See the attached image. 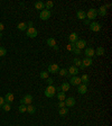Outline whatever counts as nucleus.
Segmentation results:
<instances>
[{
  "instance_id": "nucleus-20",
  "label": "nucleus",
  "mask_w": 112,
  "mask_h": 126,
  "mask_svg": "<svg viewBox=\"0 0 112 126\" xmlns=\"http://www.w3.org/2000/svg\"><path fill=\"white\" fill-rule=\"evenodd\" d=\"M46 43H47V45L49 46V47H55V46H56V39H55L54 37H49Z\"/></svg>"
},
{
  "instance_id": "nucleus-29",
  "label": "nucleus",
  "mask_w": 112,
  "mask_h": 126,
  "mask_svg": "<svg viewBox=\"0 0 112 126\" xmlns=\"http://www.w3.org/2000/svg\"><path fill=\"white\" fill-rule=\"evenodd\" d=\"M58 74L61 75V77H67V75H68V73H67L66 69H61V70L58 71Z\"/></svg>"
},
{
  "instance_id": "nucleus-34",
  "label": "nucleus",
  "mask_w": 112,
  "mask_h": 126,
  "mask_svg": "<svg viewBox=\"0 0 112 126\" xmlns=\"http://www.w3.org/2000/svg\"><path fill=\"white\" fill-rule=\"evenodd\" d=\"M7 54V50L5 47H0V56H5Z\"/></svg>"
},
{
  "instance_id": "nucleus-30",
  "label": "nucleus",
  "mask_w": 112,
  "mask_h": 126,
  "mask_svg": "<svg viewBox=\"0 0 112 126\" xmlns=\"http://www.w3.org/2000/svg\"><path fill=\"white\" fill-rule=\"evenodd\" d=\"M53 6H54V2H53V1H47V2H45V8H46L47 10L52 9Z\"/></svg>"
},
{
  "instance_id": "nucleus-4",
  "label": "nucleus",
  "mask_w": 112,
  "mask_h": 126,
  "mask_svg": "<svg viewBox=\"0 0 112 126\" xmlns=\"http://www.w3.org/2000/svg\"><path fill=\"white\" fill-rule=\"evenodd\" d=\"M96 15H98V10L95 8H90L86 14V17L89 20H94L96 18Z\"/></svg>"
},
{
  "instance_id": "nucleus-39",
  "label": "nucleus",
  "mask_w": 112,
  "mask_h": 126,
  "mask_svg": "<svg viewBox=\"0 0 112 126\" xmlns=\"http://www.w3.org/2000/svg\"><path fill=\"white\" fill-rule=\"evenodd\" d=\"M5 103H6V101H5V98L0 96V107H2V105H3Z\"/></svg>"
},
{
  "instance_id": "nucleus-36",
  "label": "nucleus",
  "mask_w": 112,
  "mask_h": 126,
  "mask_svg": "<svg viewBox=\"0 0 112 126\" xmlns=\"http://www.w3.org/2000/svg\"><path fill=\"white\" fill-rule=\"evenodd\" d=\"M46 80H47L48 86H53V83H54V79H52V78H47Z\"/></svg>"
},
{
  "instance_id": "nucleus-25",
  "label": "nucleus",
  "mask_w": 112,
  "mask_h": 126,
  "mask_svg": "<svg viewBox=\"0 0 112 126\" xmlns=\"http://www.w3.org/2000/svg\"><path fill=\"white\" fill-rule=\"evenodd\" d=\"M57 98L59 101H64L65 99H66V95H65V92H63V91H58Z\"/></svg>"
},
{
  "instance_id": "nucleus-6",
  "label": "nucleus",
  "mask_w": 112,
  "mask_h": 126,
  "mask_svg": "<svg viewBox=\"0 0 112 126\" xmlns=\"http://www.w3.org/2000/svg\"><path fill=\"white\" fill-rule=\"evenodd\" d=\"M33 96L32 95H26V96H24L22 97V99H20V103L22 104V105H32V103H33Z\"/></svg>"
},
{
  "instance_id": "nucleus-14",
  "label": "nucleus",
  "mask_w": 112,
  "mask_h": 126,
  "mask_svg": "<svg viewBox=\"0 0 112 126\" xmlns=\"http://www.w3.org/2000/svg\"><path fill=\"white\" fill-rule=\"evenodd\" d=\"M92 63H93V61H92V59H91V58H85V59H83V60H82V64H83L84 68L91 67V65H92Z\"/></svg>"
},
{
  "instance_id": "nucleus-40",
  "label": "nucleus",
  "mask_w": 112,
  "mask_h": 126,
  "mask_svg": "<svg viewBox=\"0 0 112 126\" xmlns=\"http://www.w3.org/2000/svg\"><path fill=\"white\" fill-rule=\"evenodd\" d=\"M3 29H5V25H3L2 23H0V33L2 32Z\"/></svg>"
},
{
  "instance_id": "nucleus-19",
  "label": "nucleus",
  "mask_w": 112,
  "mask_h": 126,
  "mask_svg": "<svg viewBox=\"0 0 112 126\" xmlns=\"http://www.w3.org/2000/svg\"><path fill=\"white\" fill-rule=\"evenodd\" d=\"M73 62H74V64H75V65H74V67H76V68H77V67H79V68H80L81 70H84V69H85V68H84V67H83V64H82V61H81L80 59L75 58V59H74V60H73Z\"/></svg>"
},
{
  "instance_id": "nucleus-13",
  "label": "nucleus",
  "mask_w": 112,
  "mask_h": 126,
  "mask_svg": "<svg viewBox=\"0 0 112 126\" xmlns=\"http://www.w3.org/2000/svg\"><path fill=\"white\" fill-rule=\"evenodd\" d=\"M5 101H6L7 104H11L13 101V99H15V97H13V94H11V92H8V94H6V96H5Z\"/></svg>"
},
{
  "instance_id": "nucleus-22",
  "label": "nucleus",
  "mask_w": 112,
  "mask_h": 126,
  "mask_svg": "<svg viewBox=\"0 0 112 126\" xmlns=\"http://www.w3.org/2000/svg\"><path fill=\"white\" fill-rule=\"evenodd\" d=\"M104 54H105V50L103 49L102 46H99V47H96L95 55H99V56H101V55H104Z\"/></svg>"
},
{
  "instance_id": "nucleus-31",
  "label": "nucleus",
  "mask_w": 112,
  "mask_h": 126,
  "mask_svg": "<svg viewBox=\"0 0 112 126\" xmlns=\"http://www.w3.org/2000/svg\"><path fill=\"white\" fill-rule=\"evenodd\" d=\"M2 109L5 110V111H10V109H11V106H10V104H3L2 105Z\"/></svg>"
},
{
  "instance_id": "nucleus-32",
  "label": "nucleus",
  "mask_w": 112,
  "mask_h": 126,
  "mask_svg": "<svg viewBox=\"0 0 112 126\" xmlns=\"http://www.w3.org/2000/svg\"><path fill=\"white\" fill-rule=\"evenodd\" d=\"M18 110H19V113H25L26 110H27V106H26V105H22V104H20V106L18 107Z\"/></svg>"
},
{
  "instance_id": "nucleus-45",
  "label": "nucleus",
  "mask_w": 112,
  "mask_h": 126,
  "mask_svg": "<svg viewBox=\"0 0 112 126\" xmlns=\"http://www.w3.org/2000/svg\"><path fill=\"white\" fill-rule=\"evenodd\" d=\"M33 126H34V125H33Z\"/></svg>"
},
{
  "instance_id": "nucleus-43",
  "label": "nucleus",
  "mask_w": 112,
  "mask_h": 126,
  "mask_svg": "<svg viewBox=\"0 0 112 126\" xmlns=\"http://www.w3.org/2000/svg\"><path fill=\"white\" fill-rule=\"evenodd\" d=\"M53 49H54V50H55V51H58V46H57V45H56V46H55V47H53Z\"/></svg>"
},
{
  "instance_id": "nucleus-10",
  "label": "nucleus",
  "mask_w": 112,
  "mask_h": 126,
  "mask_svg": "<svg viewBox=\"0 0 112 126\" xmlns=\"http://www.w3.org/2000/svg\"><path fill=\"white\" fill-rule=\"evenodd\" d=\"M64 103H65V106L66 107H73V106H75V98L68 97L64 100Z\"/></svg>"
},
{
  "instance_id": "nucleus-23",
  "label": "nucleus",
  "mask_w": 112,
  "mask_h": 126,
  "mask_svg": "<svg viewBox=\"0 0 112 126\" xmlns=\"http://www.w3.org/2000/svg\"><path fill=\"white\" fill-rule=\"evenodd\" d=\"M67 113H68V108H67V107H64V108H59V110H58V114H59V116H62V117L66 116Z\"/></svg>"
},
{
  "instance_id": "nucleus-28",
  "label": "nucleus",
  "mask_w": 112,
  "mask_h": 126,
  "mask_svg": "<svg viewBox=\"0 0 112 126\" xmlns=\"http://www.w3.org/2000/svg\"><path fill=\"white\" fill-rule=\"evenodd\" d=\"M17 28L19 29V30H27V24L26 23H19L18 25H17Z\"/></svg>"
},
{
  "instance_id": "nucleus-17",
  "label": "nucleus",
  "mask_w": 112,
  "mask_h": 126,
  "mask_svg": "<svg viewBox=\"0 0 112 126\" xmlns=\"http://www.w3.org/2000/svg\"><path fill=\"white\" fill-rule=\"evenodd\" d=\"M76 17L81 20L86 19V13H85L84 10H79V11L76 13Z\"/></svg>"
},
{
  "instance_id": "nucleus-37",
  "label": "nucleus",
  "mask_w": 112,
  "mask_h": 126,
  "mask_svg": "<svg viewBox=\"0 0 112 126\" xmlns=\"http://www.w3.org/2000/svg\"><path fill=\"white\" fill-rule=\"evenodd\" d=\"M74 53V54H77V55H80L81 54V50H79V49H76V47H74L73 49V51H72Z\"/></svg>"
},
{
  "instance_id": "nucleus-8",
  "label": "nucleus",
  "mask_w": 112,
  "mask_h": 126,
  "mask_svg": "<svg viewBox=\"0 0 112 126\" xmlns=\"http://www.w3.org/2000/svg\"><path fill=\"white\" fill-rule=\"evenodd\" d=\"M90 29L92 32H100L101 30V24L96 23V22H93V23H90Z\"/></svg>"
},
{
  "instance_id": "nucleus-21",
  "label": "nucleus",
  "mask_w": 112,
  "mask_h": 126,
  "mask_svg": "<svg viewBox=\"0 0 112 126\" xmlns=\"http://www.w3.org/2000/svg\"><path fill=\"white\" fill-rule=\"evenodd\" d=\"M59 88H61V90L63 91V92H66V91L70 90V83H68V82H63Z\"/></svg>"
},
{
  "instance_id": "nucleus-3",
  "label": "nucleus",
  "mask_w": 112,
  "mask_h": 126,
  "mask_svg": "<svg viewBox=\"0 0 112 126\" xmlns=\"http://www.w3.org/2000/svg\"><path fill=\"white\" fill-rule=\"evenodd\" d=\"M26 35L30 37V38H35L36 36L38 35V32H37V29L35 27H28L27 30H26Z\"/></svg>"
},
{
  "instance_id": "nucleus-33",
  "label": "nucleus",
  "mask_w": 112,
  "mask_h": 126,
  "mask_svg": "<svg viewBox=\"0 0 112 126\" xmlns=\"http://www.w3.org/2000/svg\"><path fill=\"white\" fill-rule=\"evenodd\" d=\"M39 77L42 78V79H47L48 78V72L47 71H42L40 72V74H39Z\"/></svg>"
},
{
  "instance_id": "nucleus-12",
  "label": "nucleus",
  "mask_w": 112,
  "mask_h": 126,
  "mask_svg": "<svg viewBox=\"0 0 112 126\" xmlns=\"http://www.w3.org/2000/svg\"><path fill=\"white\" fill-rule=\"evenodd\" d=\"M67 73H68V75H77V73H79V68H76V67H70L68 68V70H67Z\"/></svg>"
},
{
  "instance_id": "nucleus-1",
  "label": "nucleus",
  "mask_w": 112,
  "mask_h": 126,
  "mask_svg": "<svg viewBox=\"0 0 112 126\" xmlns=\"http://www.w3.org/2000/svg\"><path fill=\"white\" fill-rule=\"evenodd\" d=\"M55 94H56V88H55L54 86H48V87L45 89V91H44V95L47 98L54 97Z\"/></svg>"
},
{
  "instance_id": "nucleus-9",
  "label": "nucleus",
  "mask_w": 112,
  "mask_h": 126,
  "mask_svg": "<svg viewBox=\"0 0 112 126\" xmlns=\"http://www.w3.org/2000/svg\"><path fill=\"white\" fill-rule=\"evenodd\" d=\"M70 84H72V86H80L81 84V78L77 77V75L72 77L71 78V80H70Z\"/></svg>"
},
{
  "instance_id": "nucleus-15",
  "label": "nucleus",
  "mask_w": 112,
  "mask_h": 126,
  "mask_svg": "<svg viewBox=\"0 0 112 126\" xmlns=\"http://www.w3.org/2000/svg\"><path fill=\"white\" fill-rule=\"evenodd\" d=\"M86 91H87V86H86V84L81 83L80 86H79V90H77V92H79L80 95L86 94Z\"/></svg>"
},
{
  "instance_id": "nucleus-2",
  "label": "nucleus",
  "mask_w": 112,
  "mask_h": 126,
  "mask_svg": "<svg viewBox=\"0 0 112 126\" xmlns=\"http://www.w3.org/2000/svg\"><path fill=\"white\" fill-rule=\"evenodd\" d=\"M52 16V13L51 10H47V9H43L40 13H39V18L42 20H47L49 19Z\"/></svg>"
},
{
  "instance_id": "nucleus-5",
  "label": "nucleus",
  "mask_w": 112,
  "mask_h": 126,
  "mask_svg": "<svg viewBox=\"0 0 112 126\" xmlns=\"http://www.w3.org/2000/svg\"><path fill=\"white\" fill-rule=\"evenodd\" d=\"M59 71V67H58L56 63H52V64L48 65V73H52V74H55V73H58Z\"/></svg>"
},
{
  "instance_id": "nucleus-41",
  "label": "nucleus",
  "mask_w": 112,
  "mask_h": 126,
  "mask_svg": "<svg viewBox=\"0 0 112 126\" xmlns=\"http://www.w3.org/2000/svg\"><path fill=\"white\" fill-rule=\"evenodd\" d=\"M26 24H27V27H34V24L32 22H28V23H26Z\"/></svg>"
},
{
  "instance_id": "nucleus-26",
  "label": "nucleus",
  "mask_w": 112,
  "mask_h": 126,
  "mask_svg": "<svg viewBox=\"0 0 112 126\" xmlns=\"http://www.w3.org/2000/svg\"><path fill=\"white\" fill-rule=\"evenodd\" d=\"M98 14L99 15H101V16H105L106 15V8L105 6H101L99 8V10H98Z\"/></svg>"
},
{
  "instance_id": "nucleus-18",
  "label": "nucleus",
  "mask_w": 112,
  "mask_h": 126,
  "mask_svg": "<svg viewBox=\"0 0 112 126\" xmlns=\"http://www.w3.org/2000/svg\"><path fill=\"white\" fill-rule=\"evenodd\" d=\"M34 6H35V8L37 10H39V11H42L43 9H45V3L43 2V1H36Z\"/></svg>"
},
{
  "instance_id": "nucleus-35",
  "label": "nucleus",
  "mask_w": 112,
  "mask_h": 126,
  "mask_svg": "<svg viewBox=\"0 0 112 126\" xmlns=\"http://www.w3.org/2000/svg\"><path fill=\"white\" fill-rule=\"evenodd\" d=\"M74 47H75V46H74V44H72V43H70V44H68V45L66 46V49L68 50V51H70V52H72V51H73V49H74Z\"/></svg>"
},
{
  "instance_id": "nucleus-24",
  "label": "nucleus",
  "mask_w": 112,
  "mask_h": 126,
  "mask_svg": "<svg viewBox=\"0 0 112 126\" xmlns=\"http://www.w3.org/2000/svg\"><path fill=\"white\" fill-rule=\"evenodd\" d=\"M89 80H90V78L87 74H83L82 77H81V83H83V84H89Z\"/></svg>"
},
{
  "instance_id": "nucleus-38",
  "label": "nucleus",
  "mask_w": 112,
  "mask_h": 126,
  "mask_svg": "<svg viewBox=\"0 0 112 126\" xmlns=\"http://www.w3.org/2000/svg\"><path fill=\"white\" fill-rule=\"evenodd\" d=\"M64 107H66L64 101H58V108H64Z\"/></svg>"
},
{
  "instance_id": "nucleus-16",
  "label": "nucleus",
  "mask_w": 112,
  "mask_h": 126,
  "mask_svg": "<svg viewBox=\"0 0 112 126\" xmlns=\"http://www.w3.org/2000/svg\"><path fill=\"white\" fill-rule=\"evenodd\" d=\"M77 39H79V35H77L76 33H72V34H70V36H68V41H70V43H72V44H74Z\"/></svg>"
},
{
  "instance_id": "nucleus-11",
  "label": "nucleus",
  "mask_w": 112,
  "mask_h": 126,
  "mask_svg": "<svg viewBox=\"0 0 112 126\" xmlns=\"http://www.w3.org/2000/svg\"><path fill=\"white\" fill-rule=\"evenodd\" d=\"M85 58H92V56H94L95 55V50L92 49V47H86L85 49Z\"/></svg>"
},
{
  "instance_id": "nucleus-42",
  "label": "nucleus",
  "mask_w": 112,
  "mask_h": 126,
  "mask_svg": "<svg viewBox=\"0 0 112 126\" xmlns=\"http://www.w3.org/2000/svg\"><path fill=\"white\" fill-rule=\"evenodd\" d=\"M84 24H85V25H90V20L89 19H84Z\"/></svg>"
},
{
  "instance_id": "nucleus-7",
  "label": "nucleus",
  "mask_w": 112,
  "mask_h": 126,
  "mask_svg": "<svg viewBox=\"0 0 112 126\" xmlns=\"http://www.w3.org/2000/svg\"><path fill=\"white\" fill-rule=\"evenodd\" d=\"M74 46L76 47V49H79V50H82V49H84L85 46H86V41L85 39H77L76 42L74 43Z\"/></svg>"
},
{
  "instance_id": "nucleus-44",
  "label": "nucleus",
  "mask_w": 112,
  "mask_h": 126,
  "mask_svg": "<svg viewBox=\"0 0 112 126\" xmlns=\"http://www.w3.org/2000/svg\"><path fill=\"white\" fill-rule=\"evenodd\" d=\"M1 37H2V34H1V33H0V38H1Z\"/></svg>"
},
{
  "instance_id": "nucleus-27",
  "label": "nucleus",
  "mask_w": 112,
  "mask_h": 126,
  "mask_svg": "<svg viewBox=\"0 0 112 126\" xmlns=\"http://www.w3.org/2000/svg\"><path fill=\"white\" fill-rule=\"evenodd\" d=\"M27 113L29 114H35L36 111V107L33 106V105H27V110H26Z\"/></svg>"
}]
</instances>
